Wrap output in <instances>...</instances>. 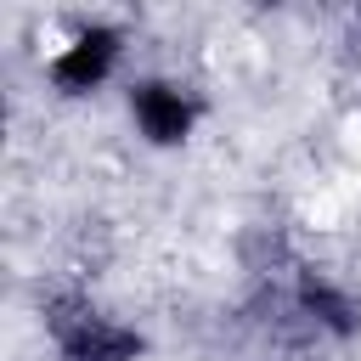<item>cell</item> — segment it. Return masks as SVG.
Segmentation results:
<instances>
[{
	"label": "cell",
	"instance_id": "6da1fadb",
	"mask_svg": "<svg viewBox=\"0 0 361 361\" xmlns=\"http://www.w3.org/2000/svg\"><path fill=\"white\" fill-rule=\"evenodd\" d=\"M124 107H130V130L147 147H180L203 118V90L192 79H180L175 68H164V73H141L130 85Z\"/></svg>",
	"mask_w": 361,
	"mask_h": 361
}]
</instances>
